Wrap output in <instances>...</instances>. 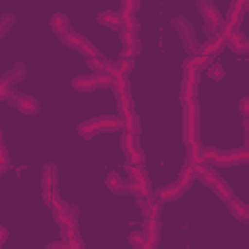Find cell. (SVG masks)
I'll use <instances>...</instances> for the list:
<instances>
[{
  "label": "cell",
  "instance_id": "e0dca14e",
  "mask_svg": "<svg viewBox=\"0 0 249 249\" xmlns=\"http://www.w3.org/2000/svg\"><path fill=\"white\" fill-rule=\"evenodd\" d=\"M160 228H161V224H160V220H144V235H146V241L152 245V247H156L158 245V241H160Z\"/></svg>",
  "mask_w": 249,
  "mask_h": 249
},
{
  "label": "cell",
  "instance_id": "8992f818",
  "mask_svg": "<svg viewBox=\"0 0 249 249\" xmlns=\"http://www.w3.org/2000/svg\"><path fill=\"white\" fill-rule=\"evenodd\" d=\"M10 101H12V105H14L19 113H23V115H37V113H39V101H37L35 97L27 95V93L12 91Z\"/></svg>",
  "mask_w": 249,
  "mask_h": 249
},
{
  "label": "cell",
  "instance_id": "d6986e66",
  "mask_svg": "<svg viewBox=\"0 0 249 249\" xmlns=\"http://www.w3.org/2000/svg\"><path fill=\"white\" fill-rule=\"evenodd\" d=\"M191 167H193L195 177H198L206 187H212V185L218 181V175H216L206 163H202V165H191Z\"/></svg>",
  "mask_w": 249,
  "mask_h": 249
},
{
  "label": "cell",
  "instance_id": "7402d4cb",
  "mask_svg": "<svg viewBox=\"0 0 249 249\" xmlns=\"http://www.w3.org/2000/svg\"><path fill=\"white\" fill-rule=\"evenodd\" d=\"M43 200L47 202V206L56 214V212H60L62 208H66V202L58 196V193L56 191H49V193H43Z\"/></svg>",
  "mask_w": 249,
  "mask_h": 249
},
{
  "label": "cell",
  "instance_id": "b9f144b4",
  "mask_svg": "<svg viewBox=\"0 0 249 249\" xmlns=\"http://www.w3.org/2000/svg\"><path fill=\"white\" fill-rule=\"evenodd\" d=\"M128 241H130V245L132 247H142L144 245V241H146V235H144V231H132L130 235H128Z\"/></svg>",
  "mask_w": 249,
  "mask_h": 249
},
{
  "label": "cell",
  "instance_id": "44dd1931",
  "mask_svg": "<svg viewBox=\"0 0 249 249\" xmlns=\"http://www.w3.org/2000/svg\"><path fill=\"white\" fill-rule=\"evenodd\" d=\"M228 206H230V212L233 214V218L241 220V222H247L249 220V206L237 198H231L228 200Z\"/></svg>",
  "mask_w": 249,
  "mask_h": 249
},
{
  "label": "cell",
  "instance_id": "f5cc1de1",
  "mask_svg": "<svg viewBox=\"0 0 249 249\" xmlns=\"http://www.w3.org/2000/svg\"><path fill=\"white\" fill-rule=\"evenodd\" d=\"M6 237H8V230L6 228H0V245L6 241Z\"/></svg>",
  "mask_w": 249,
  "mask_h": 249
},
{
  "label": "cell",
  "instance_id": "ba28073f",
  "mask_svg": "<svg viewBox=\"0 0 249 249\" xmlns=\"http://www.w3.org/2000/svg\"><path fill=\"white\" fill-rule=\"evenodd\" d=\"M196 8L202 12L206 23L218 25V27L224 25V18H222V14H220V10H218V6L214 2H210V0H196Z\"/></svg>",
  "mask_w": 249,
  "mask_h": 249
},
{
  "label": "cell",
  "instance_id": "4dcf8cb0",
  "mask_svg": "<svg viewBox=\"0 0 249 249\" xmlns=\"http://www.w3.org/2000/svg\"><path fill=\"white\" fill-rule=\"evenodd\" d=\"M111 88L115 91V97L117 95H130V82H128V78H117Z\"/></svg>",
  "mask_w": 249,
  "mask_h": 249
},
{
  "label": "cell",
  "instance_id": "ffe728a7",
  "mask_svg": "<svg viewBox=\"0 0 249 249\" xmlns=\"http://www.w3.org/2000/svg\"><path fill=\"white\" fill-rule=\"evenodd\" d=\"M226 47H230L233 53H247V51H249V41H247V37H245L241 31H235V33L226 41Z\"/></svg>",
  "mask_w": 249,
  "mask_h": 249
},
{
  "label": "cell",
  "instance_id": "3957f363",
  "mask_svg": "<svg viewBox=\"0 0 249 249\" xmlns=\"http://www.w3.org/2000/svg\"><path fill=\"white\" fill-rule=\"evenodd\" d=\"M247 10H249V2L247 0H233L230 4L228 16H226L224 25H222V31H220V37L224 41H228L237 31V27H239V23H241V19H243V16H245Z\"/></svg>",
  "mask_w": 249,
  "mask_h": 249
},
{
  "label": "cell",
  "instance_id": "2e32d148",
  "mask_svg": "<svg viewBox=\"0 0 249 249\" xmlns=\"http://www.w3.org/2000/svg\"><path fill=\"white\" fill-rule=\"evenodd\" d=\"M142 204V214L146 220H160L161 214V202L160 200H148V198H138Z\"/></svg>",
  "mask_w": 249,
  "mask_h": 249
},
{
  "label": "cell",
  "instance_id": "bcb514c9",
  "mask_svg": "<svg viewBox=\"0 0 249 249\" xmlns=\"http://www.w3.org/2000/svg\"><path fill=\"white\" fill-rule=\"evenodd\" d=\"M119 37H121V41H123V45H124V47H128V45L136 39V35H134L132 31H124V29H121V31H119Z\"/></svg>",
  "mask_w": 249,
  "mask_h": 249
},
{
  "label": "cell",
  "instance_id": "f6af8a7d",
  "mask_svg": "<svg viewBox=\"0 0 249 249\" xmlns=\"http://www.w3.org/2000/svg\"><path fill=\"white\" fill-rule=\"evenodd\" d=\"M12 86L10 84H6L2 78H0V101H4V99H10V95H12Z\"/></svg>",
  "mask_w": 249,
  "mask_h": 249
},
{
  "label": "cell",
  "instance_id": "8d00e7d4",
  "mask_svg": "<svg viewBox=\"0 0 249 249\" xmlns=\"http://www.w3.org/2000/svg\"><path fill=\"white\" fill-rule=\"evenodd\" d=\"M126 193H132V195L138 196V198H150V196H152V193H148L142 185H138V183H134V181H130V183L126 185Z\"/></svg>",
  "mask_w": 249,
  "mask_h": 249
},
{
  "label": "cell",
  "instance_id": "d6a6232c",
  "mask_svg": "<svg viewBox=\"0 0 249 249\" xmlns=\"http://www.w3.org/2000/svg\"><path fill=\"white\" fill-rule=\"evenodd\" d=\"M121 146H123L124 154L132 152L134 148H138V136H136V134H128V132H123V138H121Z\"/></svg>",
  "mask_w": 249,
  "mask_h": 249
},
{
  "label": "cell",
  "instance_id": "11a10c76",
  "mask_svg": "<svg viewBox=\"0 0 249 249\" xmlns=\"http://www.w3.org/2000/svg\"><path fill=\"white\" fill-rule=\"evenodd\" d=\"M45 249H47V247H45Z\"/></svg>",
  "mask_w": 249,
  "mask_h": 249
},
{
  "label": "cell",
  "instance_id": "52a82bcc",
  "mask_svg": "<svg viewBox=\"0 0 249 249\" xmlns=\"http://www.w3.org/2000/svg\"><path fill=\"white\" fill-rule=\"evenodd\" d=\"M202 156H204V161H208L212 165H218V167H231L233 165V160H231L230 152L220 150L216 146H206L202 150Z\"/></svg>",
  "mask_w": 249,
  "mask_h": 249
},
{
  "label": "cell",
  "instance_id": "5b68a950",
  "mask_svg": "<svg viewBox=\"0 0 249 249\" xmlns=\"http://www.w3.org/2000/svg\"><path fill=\"white\" fill-rule=\"evenodd\" d=\"M60 41H62L66 47H72V49L80 51V53H82L86 58H95V56H101L99 49H97V47H95L91 41H88L84 35H80V33L68 31V33L60 35Z\"/></svg>",
  "mask_w": 249,
  "mask_h": 249
},
{
  "label": "cell",
  "instance_id": "836d02e7",
  "mask_svg": "<svg viewBox=\"0 0 249 249\" xmlns=\"http://www.w3.org/2000/svg\"><path fill=\"white\" fill-rule=\"evenodd\" d=\"M183 80L193 84V86H198V80H200V70L196 68H191L187 64H183Z\"/></svg>",
  "mask_w": 249,
  "mask_h": 249
},
{
  "label": "cell",
  "instance_id": "9c48e42d",
  "mask_svg": "<svg viewBox=\"0 0 249 249\" xmlns=\"http://www.w3.org/2000/svg\"><path fill=\"white\" fill-rule=\"evenodd\" d=\"M56 185H58V171H56V165L53 161H47L41 169V187H43V193H49V191H56Z\"/></svg>",
  "mask_w": 249,
  "mask_h": 249
},
{
  "label": "cell",
  "instance_id": "1f68e13d",
  "mask_svg": "<svg viewBox=\"0 0 249 249\" xmlns=\"http://www.w3.org/2000/svg\"><path fill=\"white\" fill-rule=\"evenodd\" d=\"M233 163H247L249 161V148L247 146H239V148H233V150H228Z\"/></svg>",
  "mask_w": 249,
  "mask_h": 249
},
{
  "label": "cell",
  "instance_id": "4fadbf2b",
  "mask_svg": "<svg viewBox=\"0 0 249 249\" xmlns=\"http://www.w3.org/2000/svg\"><path fill=\"white\" fill-rule=\"evenodd\" d=\"M121 128L124 130V132H128V134H140V119H138V115L134 113V111H128V113H124L123 117H121Z\"/></svg>",
  "mask_w": 249,
  "mask_h": 249
},
{
  "label": "cell",
  "instance_id": "30bf717a",
  "mask_svg": "<svg viewBox=\"0 0 249 249\" xmlns=\"http://www.w3.org/2000/svg\"><path fill=\"white\" fill-rule=\"evenodd\" d=\"M183 193L185 191L177 183H171V185H165V187H161V189L156 191V200H160L161 204L163 202H171V200H177Z\"/></svg>",
  "mask_w": 249,
  "mask_h": 249
},
{
  "label": "cell",
  "instance_id": "db71d44e",
  "mask_svg": "<svg viewBox=\"0 0 249 249\" xmlns=\"http://www.w3.org/2000/svg\"><path fill=\"white\" fill-rule=\"evenodd\" d=\"M0 144H2V130H0Z\"/></svg>",
  "mask_w": 249,
  "mask_h": 249
},
{
  "label": "cell",
  "instance_id": "83f0119b",
  "mask_svg": "<svg viewBox=\"0 0 249 249\" xmlns=\"http://www.w3.org/2000/svg\"><path fill=\"white\" fill-rule=\"evenodd\" d=\"M210 189H212V191H214L222 200H226V202L233 198V191H231V187H228V183H226V181H222L220 177H218V181H216Z\"/></svg>",
  "mask_w": 249,
  "mask_h": 249
},
{
  "label": "cell",
  "instance_id": "f1b7e54d",
  "mask_svg": "<svg viewBox=\"0 0 249 249\" xmlns=\"http://www.w3.org/2000/svg\"><path fill=\"white\" fill-rule=\"evenodd\" d=\"M210 62H212V58H210V56H204V54H200V53L189 56L187 60H183V64H187V66H191V68H196V70H200V72H202V68H206Z\"/></svg>",
  "mask_w": 249,
  "mask_h": 249
},
{
  "label": "cell",
  "instance_id": "7a4b0ae2",
  "mask_svg": "<svg viewBox=\"0 0 249 249\" xmlns=\"http://www.w3.org/2000/svg\"><path fill=\"white\" fill-rule=\"evenodd\" d=\"M113 130H121V119L113 115H99L95 119L78 124V134H82L84 138H89L97 132H113Z\"/></svg>",
  "mask_w": 249,
  "mask_h": 249
},
{
  "label": "cell",
  "instance_id": "60d3db41",
  "mask_svg": "<svg viewBox=\"0 0 249 249\" xmlns=\"http://www.w3.org/2000/svg\"><path fill=\"white\" fill-rule=\"evenodd\" d=\"M126 156H128V163H132V165H144V161H146L144 152L140 150V146H138V148H134L132 152H128Z\"/></svg>",
  "mask_w": 249,
  "mask_h": 249
},
{
  "label": "cell",
  "instance_id": "c3c4849f",
  "mask_svg": "<svg viewBox=\"0 0 249 249\" xmlns=\"http://www.w3.org/2000/svg\"><path fill=\"white\" fill-rule=\"evenodd\" d=\"M224 76V68L220 66V64H214L212 68H210V78H214V80H220Z\"/></svg>",
  "mask_w": 249,
  "mask_h": 249
},
{
  "label": "cell",
  "instance_id": "ab89813d",
  "mask_svg": "<svg viewBox=\"0 0 249 249\" xmlns=\"http://www.w3.org/2000/svg\"><path fill=\"white\" fill-rule=\"evenodd\" d=\"M140 8V2H136V0H124L123 4H121V10H119V14H123V16H134V12Z\"/></svg>",
  "mask_w": 249,
  "mask_h": 249
},
{
  "label": "cell",
  "instance_id": "f546056e",
  "mask_svg": "<svg viewBox=\"0 0 249 249\" xmlns=\"http://www.w3.org/2000/svg\"><path fill=\"white\" fill-rule=\"evenodd\" d=\"M193 179H195V173H193V167L189 165V163H185V167L179 171V175H177V185L185 191L187 187H191V183H193Z\"/></svg>",
  "mask_w": 249,
  "mask_h": 249
},
{
  "label": "cell",
  "instance_id": "ac0fdd59",
  "mask_svg": "<svg viewBox=\"0 0 249 249\" xmlns=\"http://www.w3.org/2000/svg\"><path fill=\"white\" fill-rule=\"evenodd\" d=\"M185 146H187V163H189V165H202V163H206V161H204V156H202L204 146H202L200 142L185 144Z\"/></svg>",
  "mask_w": 249,
  "mask_h": 249
},
{
  "label": "cell",
  "instance_id": "5bb4252c",
  "mask_svg": "<svg viewBox=\"0 0 249 249\" xmlns=\"http://www.w3.org/2000/svg\"><path fill=\"white\" fill-rule=\"evenodd\" d=\"M51 29H53L58 37L64 35V33H68V31H70V19H68V16L62 14V12L53 14V16H51Z\"/></svg>",
  "mask_w": 249,
  "mask_h": 249
},
{
  "label": "cell",
  "instance_id": "681fc988",
  "mask_svg": "<svg viewBox=\"0 0 249 249\" xmlns=\"http://www.w3.org/2000/svg\"><path fill=\"white\" fill-rule=\"evenodd\" d=\"M239 111H241V115L247 119L249 117V97H243L241 99V103H239Z\"/></svg>",
  "mask_w": 249,
  "mask_h": 249
},
{
  "label": "cell",
  "instance_id": "816d5d0a",
  "mask_svg": "<svg viewBox=\"0 0 249 249\" xmlns=\"http://www.w3.org/2000/svg\"><path fill=\"white\" fill-rule=\"evenodd\" d=\"M47 249H66V241H62V239L51 241V243L47 245Z\"/></svg>",
  "mask_w": 249,
  "mask_h": 249
},
{
  "label": "cell",
  "instance_id": "603a6c76",
  "mask_svg": "<svg viewBox=\"0 0 249 249\" xmlns=\"http://www.w3.org/2000/svg\"><path fill=\"white\" fill-rule=\"evenodd\" d=\"M72 88L78 89V91H93L97 88L93 76H76L72 80Z\"/></svg>",
  "mask_w": 249,
  "mask_h": 249
},
{
  "label": "cell",
  "instance_id": "484cf974",
  "mask_svg": "<svg viewBox=\"0 0 249 249\" xmlns=\"http://www.w3.org/2000/svg\"><path fill=\"white\" fill-rule=\"evenodd\" d=\"M105 185L113 193H126V185H124V181H123V177L119 173H109L105 177Z\"/></svg>",
  "mask_w": 249,
  "mask_h": 249
},
{
  "label": "cell",
  "instance_id": "cb8c5ba5",
  "mask_svg": "<svg viewBox=\"0 0 249 249\" xmlns=\"http://www.w3.org/2000/svg\"><path fill=\"white\" fill-rule=\"evenodd\" d=\"M76 218H78V208H72V206H66V208H62L60 212L54 214V220H56V224L60 228L70 224V222H74Z\"/></svg>",
  "mask_w": 249,
  "mask_h": 249
},
{
  "label": "cell",
  "instance_id": "9a60e30c",
  "mask_svg": "<svg viewBox=\"0 0 249 249\" xmlns=\"http://www.w3.org/2000/svg\"><path fill=\"white\" fill-rule=\"evenodd\" d=\"M128 175H130V181L142 185L148 193H152L150 179H148V175H146V171H144V165H132V163H128Z\"/></svg>",
  "mask_w": 249,
  "mask_h": 249
},
{
  "label": "cell",
  "instance_id": "6da1fadb",
  "mask_svg": "<svg viewBox=\"0 0 249 249\" xmlns=\"http://www.w3.org/2000/svg\"><path fill=\"white\" fill-rule=\"evenodd\" d=\"M198 124H200V107L195 99V101H189L183 105V138H185V144L200 142Z\"/></svg>",
  "mask_w": 249,
  "mask_h": 249
},
{
  "label": "cell",
  "instance_id": "74e56055",
  "mask_svg": "<svg viewBox=\"0 0 249 249\" xmlns=\"http://www.w3.org/2000/svg\"><path fill=\"white\" fill-rule=\"evenodd\" d=\"M93 80H95V84L97 86H101V88H111L113 86V82H115V78L109 74V72H97V74H93Z\"/></svg>",
  "mask_w": 249,
  "mask_h": 249
},
{
  "label": "cell",
  "instance_id": "7dc6e473",
  "mask_svg": "<svg viewBox=\"0 0 249 249\" xmlns=\"http://www.w3.org/2000/svg\"><path fill=\"white\" fill-rule=\"evenodd\" d=\"M66 249H84V241H82L80 237L68 239V241H66Z\"/></svg>",
  "mask_w": 249,
  "mask_h": 249
},
{
  "label": "cell",
  "instance_id": "d590c367",
  "mask_svg": "<svg viewBox=\"0 0 249 249\" xmlns=\"http://www.w3.org/2000/svg\"><path fill=\"white\" fill-rule=\"evenodd\" d=\"M117 105H119L121 115L128 113V111H134V101H132L130 95H117Z\"/></svg>",
  "mask_w": 249,
  "mask_h": 249
},
{
  "label": "cell",
  "instance_id": "277c9868",
  "mask_svg": "<svg viewBox=\"0 0 249 249\" xmlns=\"http://www.w3.org/2000/svg\"><path fill=\"white\" fill-rule=\"evenodd\" d=\"M171 25H173V29L177 31V35H179L183 47L191 53V56H193V54H198V53H200V41L196 39L191 21H189L187 18H183V16H175V18L171 19Z\"/></svg>",
  "mask_w": 249,
  "mask_h": 249
},
{
  "label": "cell",
  "instance_id": "8fae6325",
  "mask_svg": "<svg viewBox=\"0 0 249 249\" xmlns=\"http://www.w3.org/2000/svg\"><path fill=\"white\" fill-rule=\"evenodd\" d=\"M224 47H226V41H224L220 35H218V37H210L208 41H204V43L200 45V54L214 58V56H216Z\"/></svg>",
  "mask_w": 249,
  "mask_h": 249
},
{
  "label": "cell",
  "instance_id": "7bdbcfd3",
  "mask_svg": "<svg viewBox=\"0 0 249 249\" xmlns=\"http://www.w3.org/2000/svg\"><path fill=\"white\" fill-rule=\"evenodd\" d=\"M10 167V156L4 144H0V173H6V169Z\"/></svg>",
  "mask_w": 249,
  "mask_h": 249
},
{
  "label": "cell",
  "instance_id": "7c38bea8",
  "mask_svg": "<svg viewBox=\"0 0 249 249\" xmlns=\"http://www.w3.org/2000/svg\"><path fill=\"white\" fill-rule=\"evenodd\" d=\"M27 76V66L23 64V62H16L8 72H4V76H2V80L6 82V84H10V86H14V84H18V82H21L23 78Z\"/></svg>",
  "mask_w": 249,
  "mask_h": 249
},
{
  "label": "cell",
  "instance_id": "d4e9b609",
  "mask_svg": "<svg viewBox=\"0 0 249 249\" xmlns=\"http://www.w3.org/2000/svg\"><path fill=\"white\" fill-rule=\"evenodd\" d=\"M97 21L101 23V25H105V27H113V29H117L119 27V12H115V10H105V12H101L99 16H97Z\"/></svg>",
  "mask_w": 249,
  "mask_h": 249
},
{
  "label": "cell",
  "instance_id": "f35d334b",
  "mask_svg": "<svg viewBox=\"0 0 249 249\" xmlns=\"http://www.w3.org/2000/svg\"><path fill=\"white\" fill-rule=\"evenodd\" d=\"M14 21H16V18H14V14H4V16H0V39L10 31V27L14 25Z\"/></svg>",
  "mask_w": 249,
  "mask_h": 249
},
{
  "label": "cell",
  "instance_id": "e575fe53",
  "mask_svg": "<svg viewBox=\"0 0 249 249\" xmlns=\"http://www.w3.org/2000/svg\"><path fill=\"white\" fill-rule=\"evenodd\" d=\"M60 233H62V241H68V239H74L78 237V220L66 224L60 228Z\"/></svg>",
  "mask_w": 249,
  "mask_h": 249
},
{
  "label": "cell",
  "instance_id": "ee69618b",
  "mask_svg": "<svg viewBox=\"0 0 249 249\" xmlns=\"http://www.w3.org/2000/svg\"><path fill=\"white\" fill-rule=\"evenodd\" d=\"M88 64H89V68H91V70H95V74L105 70V60H103L101 56H95V58H88Z\"/></svg>",
  "mask_w": 249,
  "mask_h": 249
},
{
  "label": "cell",
  "instance_id": "f907efd6",
  "mask_svg": "<svg viewBox=\"0 0 249 249\" xmlns=\"http://www.w3.org/2000/svg\"><path fill=\"white\" fill-rule=\"evenodd\" d=\"M128 47H130V51H132V54H138V53L142 51V41H140V39L136 37V39H134V41H132V43H130Z\"/></svg>",
  "mask_w": 249,
  "mask_h": 249
},
{
  "label": "cell",
  "instance_id": "4316f807",
  "mask_svg": "<svg viewBox=\"0 0 249 249\" xmlns=\"http://www.w3.org/2000/svg\"><path fill=\"white\" fill-rule=\"evenodd\" d=\"M196 93H198V86H193V84H189V82H181V93H179V97H181V103L185 105V103H189V101H195L196 99Z\"/></svg>",
  "mask_w": 249,
  "mask_h": 249
}]
</instances>
